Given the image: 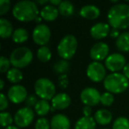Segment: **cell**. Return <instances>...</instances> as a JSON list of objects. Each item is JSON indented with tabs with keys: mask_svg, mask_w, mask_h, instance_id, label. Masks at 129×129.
I'll return each instance as SVG.
<instances>
[{
	"mask_svg": "<svg viewBox=\"0 0 129 129\" xmlns=\"http://www.w3.org/2000/svg\"><path fill=\"white\" fill-rule=\"evenodd\" d=\"M71 104V97L67 93L57 94L51 100V106L56 110H64Z\"/></svg>",
	"mask_w": 129,
	"mask_h": 129,
	"instance_id": "9a60e30c",
	"label": "cell"
},
{
	"mask_svg": "<svg viewBox=\"0 0 129 129\" xmlns=\"http://www.w3.org/2000/svg\"><path fill=\"white\" fill-rule=\"evenodd\" d=\"M95 122L101 125H106L110 124L112 120V114L110 111L106 109H100L96 111L94 116Z\"/></svg>",
	"mask_w": 129,
	"mask_h": 129,
	"instance_id": "d6986e66",
	"label": "cell"
},
{
	"mask_svg": "<svg viewBox=\"0 0 129 129\" xmlns=\"http://www.w3.org/2000/svg\"><path fill=\"white\" fill-rule=\"evenodd\" d=\"M109 25L115 29L129 27V5L118 3L110 8L107 14Z\"/></svg>",
	"mask_w": 129,
	"mask_h": 129,
	"instance_id": "6da1fadb",
	"label": "cell"
},
{
	"mask_svg": "<svg viewBox=\"0 0 129 129\" xmlns=\"http://www.w3.org/2000/svg\"><path fill=\"white\" fill-rule=\"evenodd\" d=\"M82 113L84 117H90L92 113V109L89 106H84L82 109Z\"/></svg>",
	"mask_w": 129,
	"mask_h": 129,
	"instance_id": "74e56055",
	"label": "cell"
},
{
	"mask_svg": "<svg viewBox=\"0 0 129 129\" xmlns=\"http://www.w3.org/2000/svg\"><path fill=\"white\" fill-rule=\"evenodd\" d=\"M59 12V14H61L62 16L68 17L72 16L74 13V6L69 1H62L59 6L57 7Z\"/></svg>",
	"mask_w": 129,
	"mask_h": 129,
	"instance_id": "cb8c5ba5",
	"label": "cell"
},
{
	"mask_svg": "<svg viewBox=\"0 0 129 129\" xmlns=\"http://www.w3.org/2000/svg\"><path fill=\"white\" fill-rule=\"evenodd\" d=\"M10 66H11L10 59H8L5 56L0 57V72L7 73L10 70Z\"/></svg>",
	"mask_w": 129,
	"mask_h": 129,
	"instance_id": "d6a6232c",
	"label": "cell"
},
{
	"mask_svg": "<svg viewBox=\"0 0 129 129\" xmlns=\"http://www.w3.org/2000/svg\"><path fill=\"white\" fill-rule=\"evenodd\" d=\"M96 122L92 117H81L77 120L74 129H95Z\"/></svg>",
	"mask_w": 129,
	"mask_h": 129,
	"instance_id": "ffe728a7",
	"label": "cell"
},
{
	"mask_svg": "<svg viewBox=\"0 0 129 129\" xmlns=\"http://www.w3.org/2000/svg\"><path fill=\"white\" fill-rule=\"evenodd\" d=\"M69 63L67 62V60H64V59H61V60H58L54 64L53 66V71L54 73L57 74H66L69 70Z\"/></svg>",
	"mask_w": 129,
	"mask_h": 129,
	"instance_id": "4316f807",
	"label": "cell"
},
{
	"mask_svg": "<svg viewBox=\"0 0 129 129\" xmlns=\"http://www.w3.org/2000/svg\"><path fill=\"white\" fill-rule=\"evenodd\" d=\"M51 106L50 105L49 102L47 100H39L38 103L36 104V107H35V111L37 113V115L39 116H45L49 113V111H50Z\"/></svg>",
	"mask_w": 129,
	"mask_h": 129,
	"instance_id": "484cf974",
	"label": "cell"
},
{
	"mask_svg": "<svg viewBox=\"0 0 129 129\" xmlns=\"http://www.w3.org/2000/svg\"><path fill=\"white\" fill-rule=\"evenodd\" d=\"M110 36H111V38H118V36H120L119 34V30L118 29H115V28H112L110 32Z\"/></svg>",
	"mask_w": 129,
	"mask_h": 129,
	"instance_id": "f35d334b",
	"label": "cell"
},
{
	"mask_svg": "<svg viewBox=\"0 0 129 129\" xmlns=\"http://www.w3.org/2000/svg\"><path fill=\"white\" fill-rule=\"evenodd\" d=\"M37 4L42 5V6H43V5L47 6V4H50V1H48V0H39V1H37Z\"/></svg>",
	"mask_w": 129,
	"mask_h": 129,
	"instance_id": "b9f144b4",
	"label": "cell"
},
{
	"mask_svg": "<svg viewBox=\"0 0 129 129\" xmlns=\"http://www.w3.org/2000/svg\"><path fill=\"white\" fill-rule=\"evenodd\" d=\"M80 15L87 20H95L100 16V10L94 5H87L81 8Z\"/></svg>",
	"mask_w": 129,
	"mask_h": 129,
	"instance_id": "e0dca14e",
	"label": "cell"
},
{
	"mask_svg": "<svg viewBox=\"0 0 129 129\" xmlns=\"http://www.w3.org/2000/svg\"><path fill=\"white\" fill-rule=\"evenodd\" d=\"M10 62L15 68H24L27 67L33 60V52L27 47H19L12 51Z\"/></svg>",
	"mask_w": 129,
	"mask_h": 129,
	"instance_id": "5b68a950",
	"label": "cell"
},
{
	"mask_svg": "<svg viewBox=\"0 0 129 129\" xmlns=\"http://www.w3.org/2000/svg\"><path fill=\"white\" fill-rule=\"evenodd\" d=\"M35 113L31 108L23 107L19 109L14 115V123L20 128L27 127L33 122Z\"/></svg>",
	"mask_w": 129,
	"mask_h": 129,
	"instance_id": "52a82bcc",
	"label": "cell"
},
{
	"mask_svg": "<svg viewBox=\"0 0 129 129\" xmlns=\"http://www.w3.org/2000/svg\"><path fill=\"white\" fill-rule=\"evenodd\" d=\"M87 75L94 82H100L106 78V68L100 62L94 61L87 67Z\"/></svg>",
	"mask_w": 129,
	"mask_h": 129,
	"instance_id": "ba28073f",
	"label": "cell"
},
{
	"mask_svg": "<svg viewBox=\"0 0 129 129\" xmlns=\"http://www.w3.org/2000/svg\"><path fill=\"white\" fill-rule=\"evenodd\" d=\"M104 64L107 70L111 71V73H118V71L124 69L126 62H125V57L122 54L112 53L108 56Z\"/></svg>",
	"mask_w": 129,
	"mask_h": 129,
	"instance_id": "30bf717a",
	"label": "cell"
},
{
	"mask_svg": "<svg viewBox=\"0 0 129 129\" xmlns=\"http://www.w3.org/2000/svg\"><path fill=\"white\" fill-rule=\"evenodd\" d=\"M37 100V96L35 95H29L27 96V98L26 99L25 103H26V107L28 108H32V107H36V104L38 103Z\"/></svg>",
	"mask_w": 129,
	"mask_h": 129,
	"instance_id": "e575fe53",
	"label": "cell"
},
{
	"mask_svg": "<svg viewBox=\"0 0 129 129\" xmlns=\"http://www.w3.org/2000/svg\"><path fill=\"white\" fill-rule=\"evenodd\" d=\"M110 49L108 44L104 42L96 43L91 47L89 51V56L94 61L100 62L102 60H105L109 56Z\"/></svg>",
	"mask_w": 129,
	"mask_h": 129,
	"instance_id": "7c38bea8",
	"label": "cell"
},
{
	"mask_svg": "<svg viewBox=\"0 0 129 129\" xmlns=\"http://www.w3.org/2000/svg\"><path fill=\"white\" fill-rule=\"evenodd\" d=\"M4 87H5V82H4V81L1 79L0 80V89L3 90L4 89Z\"/></svg>",
	"mask_w": 129,
	"mask_h": 129,
	"instance_id": "7bdbcfd3",
	"label": "cell"
},
{
	"mask_svg": "<svg viewBox=\"0 0 129 129\" xmlns=\"http://www.w3.org/2000/svg\"><path fill=\"white\" fill-rule=\"evenodd\" d=\"M71 123L68 117L64 114H56L50 120L51 129H70Z\"/></svg>",
	"mask_w": 129,
	"mask_h": 129,
	"instance_id": "2e32d148",
	"label": "cell"
},
{
	"mask_svg": "<svg viewBox=\"0 0 129 129\" xmlns=\"http://www.w3.org/2000/svg\"><path fill=\"white\" fill-rule=\"evenodd\" d=\"M62 3V1H60V0H50V5H51V6H56V7H58L59 5Z\"/></svg>",
	"mask_w": 129,
	"mask_h": 129,
	"instance_id": "60d3db41",
	"label": "cell"
},
{
	"mask_svg": "<svg viewBox=\"0 0 129 129\" xmlns=\"http://www.w3.org/2000/svg\"><path fill=\"white\" fill-rule=\"evenodd\" d=\"M59 14L58 9L51 5L44 6L40 11V17L46 21H54Z\"/></svg>",
	"mask_w": 129,
	"mask_h": 129,
	"instance_id": "ac0fdd59",
	"label": "cell"
},
{
	"mask_svg": "<svg viewBox=\"0 0 129 129\" xmlns=\"http://www.w3.org/2000/svg\"><path fill=\"white\" fill-rule=\"evenodd\" d=\"M6 78H7V80L10 82L16 84V83H19L20 81H22L23 74H22L21 71L20 69L13 67V68H11L6 73Z\"/></svg>",
	"mask_w": 129,
	"mask_h": 129,
	"instance_id": "d4e9b609",
	"label": "cell"
},
{
	"mask_svg": "<svg viewBox=\"0 0 129 129\" xmlns=\"http://www.w3.org/2000/svg\"><path fill=\"white\" fill-rule=\"evenodd\" d=\"M39 14L36 4L33 1H20L13 8V15L17 20L21 22H29L36 20Z\"/></svg>",
	"mask_w": 129,
	"mask_h": 129,
	"instance_id": "7a4b0ae2",
	"label": "cell"
},
{
	"mask_svg": "<svg viewBox=\"0 0 129 129\" xmlns=\"http://www.w3.org/2000/svg\"><path fill=\"white\" fill-rule=\"evenodd\" d=\"M41 20H42V17H37V18L36 19V22H37V23L41 22Z\"/></svg>",
	"mask_w": 129,
	"mask_h": 129,
	"instance_id": "f6af8a7d",
	"label": "cell"
},
{
	"mask_svg": "<svg viewBox=\"0 0 129 129\" xmlns=\"http://www.w3.org/2000/svg\"><path fill=\"white\" fill-rule=\"evenodd\" d=\"M35 92L42 100H52L56 95V86L48 78H40L35 83Z\"/></svg>",
	"mask_w": 129,
	"mask_h": 129,
	"instance_id": "8992f818",
	"label": "cell"
},
{
	"mask_svg": "<svg viewBox=\"0 0 129 129\" xmlns=\"http://www.w3.org/2000/svg\"><path fill=\"white\" fill-rule=\"evenodd\" d=\"M36 56H37V58L41 62L47 63L51 58V52H50V49L47 46H42L38 49Z\"/></svg>",
	"mask_w": 129,
	"mask_h": 129,
	"instance_id": "83f0119b",
	"label": "cell"
},
{
	"mask_svg": "<svg viewBox=\"0 0 129 129\" xmlns=\"http://www.w3.org/2000/svg\"><path fill=\"white\" fill-rule=\"evenodd\" d=\"M5 129H20V128L17 126V125H10V126L6 127Z\"/></svg>",
	"mask_w": 129,
	"mask_h": 129,
	"instance_id": "ee69618b",
	"label": "cell"
},
{
	"mask_svg": "<svg viewBox=\"0 0 129 129\" xmlns=\"http://www.w3.org/2000/svg\"><path fill=\"white\" fill-rule=\"evenodd\" d=\"M78 47L77 39L73 35L64 36L57 44V54L64 60L71 59L74 56Z\"/></svg>",
	"mask_w": 129,
	"mask_h": 129,
	"instance_id": "277c9868",
	"label": "cell"
},
{
	"mask_svg": "<svg viewBox=\"0 0 129 129\" xmlns=\"http://www.w3.org/2000/svg\"><path fill=\"white\" fill-rule=\"evenodd\" d=\"M114 102V96L113 94L110 92H104L101 95V100L100 103L104 106H111Z\"/></svg>",
	"mask_w": 129,
	"mask_h": 129,
	"instance_id": "4dcf8cb0",
	"label": "cell"
},
{
	"mask_svg": "<svg viewBox=\"0 0 129 129\" xmlns=\"http://www.w3.org/2000/svg\"><path fill=\"white\" fill-rule=\"evenodd\" d=\"M59 86L62 88H67V85H68V80H67V74H62L59 76Z\"/></svg>",
	"mask_w": 129,
	"mask_h": 129,
	"instance_id": "8d00e7d4",
	"label": "cell"
},
{
	"mask_svg": "<svg viewBox=\"0 0 129 129\" xmlns=\"http://www.w3.org/2000/svg\"><path fill=\"white\" fill-rule=\"evenodd\" d=\"M14 118H13V116L11 115V113L6 112V111H3L0 113V123L2 127H7L12 125Z\"/></svg>",
	"mask_w": 129,
	"mask_h": 129,
	"instance_id": "f546056e",
	"label": "cell"
},
{
	"mask_svg": "<svg viewBox=\"0 0 129 129\" xmlns=\"http://www.w3.org/2000/svg\"><path fill=\"white\" fill-rule=\"evenodd\" d=\"M103 129H108V128H103Z\"/></svg>",
	"mask_w": 129,
	"mask_h": 129,
	"instance_id": "bcb514c9",
	"label": "cell"
},
{
	"mask_svg": "<svg viewBox=\"0 0 129 129\" xmlns=\"http://www.w3.org/2000/svg\"><path fill=\"white\" fill-rule=\"evenodd\" d=\"M50 123L45 118H40L35 124V129H50Z\"/></svg>",
	"mask_w": 129,
	"mask_h": 129,
	"instance_id": "1f68e13d",
	"label": "cell"
},
{
	"mask_svg": "<svg viewBox=\"0 0 129 129\" xmlns=\"http://www.w3.org/2000/svg\"><path fill=\"white\" fill-rule=\"evenodd\" d=\"M81 100L86 106H95L100 103L101 95L95 88H86L81 92Z\"/></svg>",
	"mask_w": 129,
	"mask_h": 129,
	"instance_id": "8fae6325",
	"label": "cell"
},
{
	"mask_svg": "<svg viewBox=\"0 0 129 129\" xmlns=\"http://www.w3.org/2000/svg\"><path fill=\"white\" fill-rule=\"evenodd\" d=\"M111 32L110 25L104 22H98L95 23L94 26H92L90 28V36L94 39L100 40L106 37Z\"/></svg>",
	"mask_w": 129,
	"mask_h": 129,
	"instance_id": "5bb4252c",
	"label": "cell"
},
{
	"mask_svg": "<svg viewBox=\"0 0 129 129\" xmlns=\"http://www.w3.org/2000/svg\"><path fill=\"white\" fill-rule=\"evenodd\" d=\"M104 87L107 92L111 94H120L128 88L129 81L124 74L119 73H111L104 79Z\"/></svg>",
	"mask_w": 129,
	"mask_h": 129,
	"instance_id": "3957f363",
	"label": "cell"
},
{
	"mask_svg": "<svg viewBox=\"0 0 129 129\" xmlns=\"http://www.w3.org/2000/svg\"><path fill=\"white\" fill-rule=\"evenodd\" d=\"M13 27L12 23L5 18H0V36L3 39H6L13 36Z\"/></svg>",
	"mask_w": 129,
	"mask_h": 129,
	"instance_id": "44dd1931",
	"label": "cell"
},
{
	"mask_svg": "<svg viewBox=\"0 0 129 129\" xmlns=\"http://www.w3.org/2000/svg\"><path fill=\"white\" fill-rule=\"evenodd\" d=\"M12 39L15 43H26L28 39V32H27V29L23 28V27L16 28L13 32Z\"/></svg>",
	"mask_w": 129,
	"mask_h": 129,
	"instance_id": "603a6c76",
	"label": "cell"
},
{
	"mask_svg": "<svg viewBox=\"0 0 129 129\" xmlns=\"http://www.w3.org/2000/svg\"><path fill=\"white\" fill-rule=\"evenodd\" d=\"M51 32L49 27L45 24H39L36 26L33 30L32 37L34 42L40 46H45L50 42Z\"/></svg>",
	"mask_w": 129,
	"mask_h": 129,
	"instance_id": "9c48e42d",
	"label": "cell"
},
{
	"mask_svg": "<svg viewBox=\"0 0 129 129\" xmlns=\"http://www.w3.org/2000/svg\"><path fill=\"white\" fill-rule=\"evenodd\" d=\"M11 7V2L9 0H0V15H5Z\"/></svg>",
	"mask_w": 129,
	"mask_h": 129,
	"instance_id": "836d02e7",
	"label": "cell"
},
{
	"mask_svg": "<svg viewBox=\"0 0 129 129\" xmlns=\"http://www.w3.org/2000/svg\"><path fill=\"white\" fill-rule=\"evenodd\" d=\"M8 107V99L6 97V95L4 93L1 94V96H0V111H4L6 109H7Z\"/></svg>",
	"mask_w": 129,
	"mask_h": 129,
	"instance_id": "d590c367",
	"label": "cell"
},
{
	"mask_svg": "<svg viewBox=\"0 0 129 129\" xmlns=\"http://www.w3.org/2000/svg\"><path fill=\"white\" fill-rule=\"evenodd\" d=\"M27 91L25 87L21 85H13L9 88L7 97L13 104H19L26 101L27 98Z\"/></svg>",
	"mask_w": 129,
	"mask_h": 129,
	"instance_id": "4fadbf2b",
	"label": "cell"
},
{
	"mask_svg": "<svg viewBox=\"0 0 129 129\" xmlns=\"http://www.w3.org/2000/svg\"><path fill=\"white\" fill-rule=\"evenodd\" d=\"M112 129H129V119L125 117H118L113 122Z\"/></svg>",
	"mask_w": 129,
	"mask_h": 129,
	"instance_id": "f1b7e54d",
	"label": "cell"
},
{
	"mask_svg": "<svg viewBox=\"0 0 129 129\" xmlns=\"http://www.w3.org/2000/svg\"><path fill=\"white\" fill-rule=\"evenodd\" d=\"M123 74L126 79L129 80V63H127L123 69Z\"/></svg>",
	"mask_w": 129,
	"mask_h": 129,
	"instance_id": "ab89813d",
	"label": "cell"
},
{
	"mask_svg": "<svg viewBox=\"0 0 129 129\" xmlns=\"http://www.w3.org/2000/svg\"><path fill=\"white\" fill-rule=\"evenodd\" d=\"M116 46L120 51H129V32H124L120 34V36L116 40Z\"/></svg>",
	"mask_w": 129,
	"mask_h": 129,
	"instance_id": "7402d4cb",
	"label": "cell"
}]
</instances>
